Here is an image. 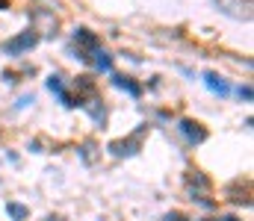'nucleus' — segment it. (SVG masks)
<instances>
[{"label":"nucleus","instance_id":"nucleus-1","mask_svg":"<svg viewBox=\"0 0 254 221\" xmlns=\"http://www.w3.org/2000/svg\"><path fill=\"white\" fill-rule=\"evenodd\" d=\"M39 44V36H36V30H24L21 36H15V39H9L6 44H3V50L9 53V56H21V53H27V50H33Z\"/></svg>","mask_w":254,"mask_h":221},{"label":"nucleus","instance_id":"nucleus-2","mask_svg":"<svg viewBox=\"0 0 254 221\" xmlns=\"http://www.w3.org/2000/svg\"><path fill=\"white\" fill-rule=\"evenodd\" d=\"M145 130H148V127H139L133 136H127V139H122V142H113V145H110V150H113L116 156H130V153H136V150H139V145H142Z\"/></svg>","mask_w":254,"mask_h":221},{"label":"nucleus","instance_id":"nucleus-3","mask_svg":"<svg viewBox=\"0 0 254 221\" xmlns=\"http://www.w3.org/2000/svg\"><path fill=\"white\" fill-rule=\"evenodd\" d=\"M74 44H77V59H86V50H98L101 47V42H98V36L95 33H89V30H77L74 33Z\"/></svg>","mask_w":254,"mask_h":221},{"label":"nucleus","instance_id":"nucleus-4","mask_svg":"<svg viewBox=\"0 0 254 221\" xmlns=\"http://www.w3.org/2000/svg\"><path fill=\"white\" fill-rule=\"evenodd\" d=\"M178 130H181V136H184L190 145H201V142L207 139V130H204L198 121H190V118H184V121L178 124Z\"/></svg>","mask_w":254,"mask_h":221},{"label":"nucleus","instance_id":"nucleus-5","mask_svg":"<svg viewBox=\"0 0 254 221\" xmlns=\"http://www.w3.org/2000/svg\"><path fill=\"white\" fill-rule=\"evenodd\" d=\"M204 86H207L213 94H219V97H228V94H231L228 80H225L222 74H216V71H207V74H204Z\"/></svg>","mask_w":254,"mask_h":221},{"label":"nucleus","instance_id":"nucleus-6","mask_svg":"<svg viewBox=\"0 0 254 221\" xmlns=\"http://www.w3.org/2000/svg\"><path fill=\"white\" fill-rule=\"evenodd\" d=\"M48 88L60 97V103H63V106H77V100H74V97H71V91L65 88L63 77H57V74H54V77H48Z\"/></svg>","mask_w":254,"mask_h":221},{"label":"nucleus","instance_id":"nucleus-7","mask_svg":"<svg viewBox=\"0 0 254 221\" xmlns=\"http://www.w3.org/2000/svg\"><path fill=\"white\" fill-rule=\"evenodd\" d=\"M113 83H116V88H122V91L133 94V97H139V94H142V86H139V83H133L130 77H122V74H116V77H113Z\"/></svg>","mask_w":254,"mask_h":221},{"label":"nucleus","instance_id":"nucleus-8","mask_svg":"<svg viewBox=\"0 0 254 221\" xmlns=\"http://www.w3.org/2000/svg\"><path fill=\"white\" fill-rule=\"evenodd\" d=\"M92 56H95V68H98L101 74H110V71H113V56H110L107 50H101V47H98Z\"/></svg>","mask_w":254,"mask_h":221},{"label":"nucleus","instance_id":"nucleus-9","mask_svg":"<svg viewBox=\"0 0 254 221\" xmlns=\"http://www.w3.org/2000/svg\"><path fill=\"white\" fill-rule=\"evenodd\" d=\"M6 213H9L15 221H24L27 216H30V210H27V207H21V204H6Z\"/></svg>","mask_w":254,"mask_h":221},{"label":"nucleus","instance_id":"nucleus-10","mask_svg":"<svg viewBox=\"0 0 254 221\" xmlns=\"http://www.w3.org/2000/svg\"><path fill=\"white\" fill-rule=\"evenodd\" d=\"M237 94H240L243 100H252V88H249V86H240V88H237Z\"/></svg>","mask_w":254,"mask_h":221},{"label":"nucleus","instance_id":"nucleus-11","mask_svg":"<svg viewBox=\"0 0 254 221\" xmlns=\"http://www.w3.org/2000/svg\"><path fill=\"white\" fill-rule=\"evenodd\" d=\"M166 221H184V216H178V213H175V216H166Z\"/></svg>","mask_w":254,"mask_h":221},{"label":"nucleus","instance_id":"nucleus-12","mask_svg":"<svg viewBox=\"0 0 254 221\" xmlns=\"http://www.w3.org/2000/svg\"><path fill=\"white\" fill-rule=\"evenodd\" d=\"M225 221H237V219H231V216H228V219H225Z\"/></svg>","mask_w":254,"mask_h":221}]
</instances>
